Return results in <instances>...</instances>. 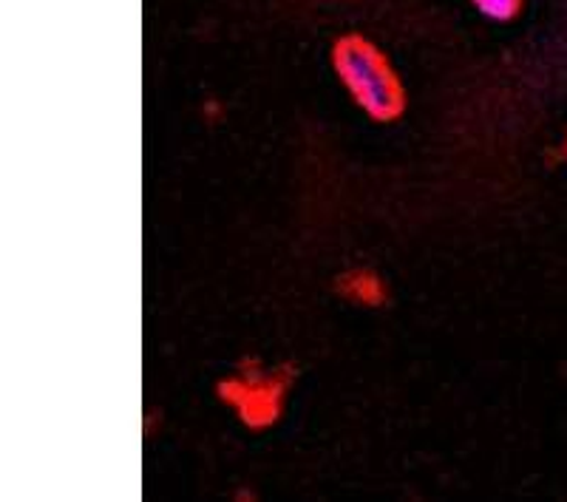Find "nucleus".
<instances>
[{"mask_svg":"<svg viewBox=\"0 0 567 502\" xmlns=\"http://www.w3.org/2000/svg\"><path fill=\"white\" fill-rule=\"evenodd\" d=\"M332 71L352 103L372 123H394L406 111V89L381 45L363 34H343L332 43Z\"/></svg>","mask_w":567,"mask_h":502,"instance_id":"nucleus-1","label":"nucleus"},{"mask_svg":"<svg viewBox=\"0 0 567 502\" xmlns=\"http://www.w3.org/2000/svg\"><path fill=\"white\" fill-rule=\"evenodd\" d=\"M292 383L290 367H261V363H245L236 375L219 380L216 395L233 414L252 429V432H265L276 426L284 414L287 392Z\"/></svg>","mask_w":567,"mask_h":502,"instance_id":"nucleus-2","label":"nucleus"},{"mask_svg":"<svg viewBox=\"0 0 567 502\" xmlns=\"http://www.w3.org/2000/svg\"><path fill=\"white\" fill-rule=\"evenodd\" d=\"M338 293L358 307H381L386 301V284L378 273L354 267L338 278Z\"/></svg>","mask_w":567,"mask_h":502,"instance_id":"nucleus-3","label":"nucleus"},{"mask_svg":"<svg viewBox=\"0 0 567 502\" xmlns=\"http://www.w3.org/2000/svg\"><path fill=\"white\" fill-rule=\"evenodd\" d=\"M471 7L496 23H508L523 12V0H471Z\"/></svg>","mask_w":567,"mask_h":502,"instance_id":"nucleus-4","label":"nucleus"}]
</instances>
